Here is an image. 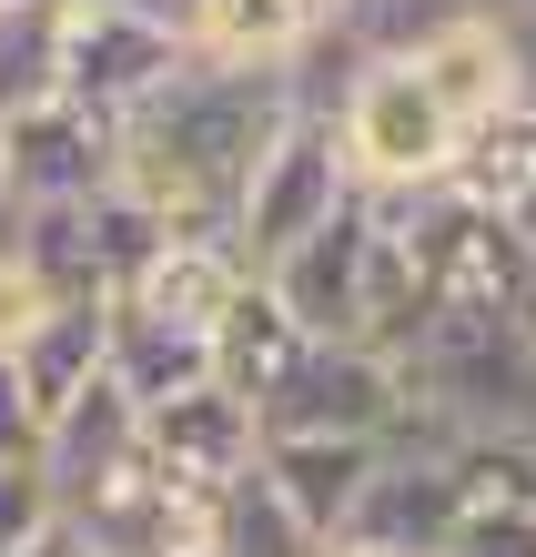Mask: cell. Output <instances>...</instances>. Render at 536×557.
<instances>
[{
	"label": "cell",
	"instance_id": "cell-1",
	"mask_svg": "<svg viewBox=\"0 0 536 557\" xmlns=\"http://www.w3.org/2000/svg\"><path fill=\"white\" fill-rule=\"evenodd\" d=\"M294 112V72H183L112 133V193L142 203L173 244H223L233 193Z\"/></svg>",
	"mask_w": 536,
	"mask_h": 557
},
{
	"label": "cell",
	"instance_id": "cell-2",
	"mask_svg": "<svg viewBox=\"0 0 536 557\" xmlns=\"http://www.w3.org/2000/svg\"><path fill=\"white\" fill-rule=\"evenodd\" d=\"M334 152H345V183L364 193V203H395V193H435V183H456V122L435 112V91L415 82V61L406 51H375V61H354L345 82H334Z\"/></svg>",
	"mask_w": 536,
	"mask_h": 557
},
{
	"label": "cell",
	"instance_id": "cell-3",
	"mask_svg": "<svg viewBox=\"0 0 536 557\" xmlns=\"http://www.w3.org/2000/svg\"><path fill=\"white\" fill-rule=\"evenodd\" d=\"M192 72L183 41H173V21H152V11H122V0H72V11L51 21V102H72L91 122H122L162 102Z\"/></svg>",
	"mask_w": 536,
	"mask_h": 557
},
{
	"label": "cell",
	"instance_id": "cell-4",
	"mask_svg": "<svg viewBox=\"0 0 536 557\" xmlns=\"http://www.w3.org/2000/svg\"><path fill=\"white\" fill-rule=\"evenodd\" d=\"M354 203V183H345V152H334V122L324 112H294L274 143H263V162L244 173V193H233V264L263 274L274 253H294L314 234V223H334Z\"/></svg>",
	"mask_w": 536,
	"mask_h": 557
},
{
	"label": "cell",
	"instance_id": "cell-5",
	"mask_svg": "<svg viewBox=\"0 0 536 557\" xmlns=\"http://www.w3.org/2000/svg\"><path fill=\"white\" fill-rule=\"evenodd\" d=\"M375 253H385V234H375V203H354L334 213V223H314L294 253H274L253 284L284 305V324L304 345H364V324H375Z\"/></svg>",
	"mask_w": 536,
	"mask_h": 557
},
{
	"label": "cell",
	"instance_id": "cell-6",
	"mask_svg": "<svg viewBox=\"0 0 536 557\" xmlns=\"http://www.w3.org/2000/svg\"><path fill=\"white\" fill-rule=\"evenodd\" d=\"M406 425V366H385L375 345H304L284 366V385L253 406V446L263 436H364L395 446Z\"/></svg>",
	"mask_w": 536,
	"mask_h": 557
},
{
	"label": "cell",
	"instance_id": "cell-7",
	"mask_svg": "<svg viewBox=\"0 0 536 557\" xmlns=\"http://www.w3.org/2000/svg\"><path fill=\"white\" fill-rule=\"evenodd\" d=\"M30 467H41V486H51V507H61V517L91 507L102 486L142 476V406H132L112 375H91L82 396H61V406L41 416V436H30Z\"/></svg>",
	"mask_w": 536,
	"mask_h": 557
},
{
	"label": "cell",
	"instance_id": "cell-8",
	"mask_svg": "<svg viewBox=\"0 0 536 557\" xmlns=\"http://www.w3.org/2000/svg\"><path fill=\"white\" fill-rule=\"evenodd\" d=\"M0 193L21 213L112 193V122H91L72 102H30L21 122H0Z\"/></svg>",
	"mask_w": 536,
	"mask_h": 557
},
{
	"label": "cell",
	"instance_id": "cell-9",
	"mask_svg": "<svg viewBox=\"0 0 536 557\" xmlns=\"http://www.w3.org/2000/svg\"><path fill=\"white\" fill-rule=\"evenodd\" d=\"M253 467V416L233 406V396H173V406H152L142 416V476L162 486V497H192V507H213L233 476Z\"/></svg>",
	"mask_w": 536,
	"mask_h": 557
},
{
	"label": "cell",
	"instance_id": "cell-10",
	"mask_svg": "<svg viewBox=\"0 0 536 557\" xmlns=\"http://www.w3.org/2000/svg\"><path fill=\"white\" fill-rule=\"evenodd\" d=\"M406 61H415V82L435 91V112L456 122V143H476V133H496V122L516 112V72H507L496 21H446V30H425Z\"/></svg>",
	"mask_w": 536,
	"mask_h": 557
},
{
	"label": "cell",
	"instance_id": "cell-11",
	"mask_svg": "<svg viewBox=\"0 0 536 557\" xmlns=\"http://www.w3.org/2000/svg\"><path fill=\"white\" fill-rule=\"evenodd\" d=\"M253 467H263V486H274V497L334 547V537H345V517H354V497H364V476L385 467V446H364V436H263Z\"/></svg>",
	"mask_w": 536,
	"mask_h": 557
},
{
	"label": "cell",
	"instance_id": "cell-12",
	"mask_svg": "<svg viewBox=\"0 0 536 557\" xmlns=\"http://www.w3.org/2000/svg\"><path fill=\"white\" fill-rule=\"evenodd\" d=\"M173 41H183L192 72H294L304 21H294L284 0H183Z\"/></svg>",
	"mask_w": 536,
	"mask_h": 557
},
{
	"label": "cell",
	"instance_id": "cell-13",
	"mask_svg": "<svg viewBox=\"0 0 536 557\" xmlns=\"http://www.w3.org/2000/svg\"><path fill=\"white\" fill-rule=\"evenodd\" d=\"M253 274L233 264V244H162L142 274H132L122 294V314H142V324H173V335H213L223 305L244 294Z\"/></svg>",
	"mask_w": 536,
	"mask_h": 557
},
{
	"label": "cell",
	"instance_id": "cell-14",
	"mask_svg": "<svg viewBox=\"0 0 536 557\" xmlns=\"http://www.w3.org/2000/svg\"><path fill=\"white\" fill-rule=\"evenodd\" d=\"M203 345H213V396H233L244 416L274 396V385H284V366L304 355V335L284 324V305H274L263 284H244V294H233V305H223V324H213Z\"/></svg>",
	"mask_w": 536,
	"mask_h": 557
},
{
	"label": "cell",
	"instance_id": "cell-15",
	"mask_svg": "<svg viewBox=\"0 0 536 557\" xmlns=\"http://www.w3.org/2000/svg\"><path fill=\"white\" fill-rule=\"evenodd\" d=\"M102 375H112L122 396L152 416V406H173V396H203V385H213V345H203V335H173V324H142V314H122V305H112Z\"/></svg>",
	"mask_w": 536,
	"mask_h": 557
},
{
	"label": "cell",
	"instance_id": "cell-16",
	"mask_svg": "<svg viewBox=\"0 0 536 557\" xmlns=\"http://www.w3.org/2000/svg\"><path fill=\"white\" fill-rule=\"evenodd\" d=\"M102 335H112V305H51V314L11 345V375H21L30 416H51L61 396H82V385L102 375Z\"/></svg>",
	"mask_w": 536,
	"mask_h": 557
},
{
	"label": "cell",
	"instance_id": "cell-17",
	"mask_svg": "<svg viewBox=\"0 0 536 557\" xmlns=\"http://www.w3.org/2000/svg\"><path fill=\"white\" fill-rule=\"evenodd\" d=\"M203 517H213L203 557H334V547L304 528V517H294V507L274 497V486H263V467H244V476H233Z\"/></svg>",
	"mask_w": 536,
	"mask_h": 557
},
{
	"label": "cell",
	"instance_id": "cell-18",
	"mask_svg": "<svg viewBox=\"0 0 536 557\" xmlns=\"http://www.w3.org/2000/svg\"><path fill=\"white\" fill-rule=\"evenodd\" d=\"M51 486H41V467H0V557H21L30 537L51 528Z\"/></svg>",
	"mask_w": 536,
	"mask_h": 557
},
{
	"label": "cell",
	"instance_id": "cell-19",
	"mask_svg": "<svg viewBox=\"0 0 536 557\" xmlns=\"http://www.w3.org/2000/svg\"><path fill=\"white\" fill-rule=\"evenodd\" d=\"M30 436H41V416H30L21 375H11V355H0V467H30Z\"/></svg>",
	"mask_w": 536,
	"mask_h": 557
},
{
	"label": "cell",
	"instance_id": "cell-20",
	"mask_svg": "<svg viewBox=\"0 0 536 557\" xmlns=\"http://www.w3.org/2000/svg\"><path fill=\"white\" fill-rule=\"evenodd\" d=\"M496 41H507V72H516V112L536 122V0H526V11H507V21H496Z\"/></svg>",
	"mask_w": 536,
	"mask_h": 557
},
{
	"label": "cell",
	"instance_id": "cell-21",
	"mask_svg": "<svg viewBox=\"0 0 536 557\" xmlns=\"http://www.w3.org/2000/svg\"><path fill=\"white\" fill-rule=\"evenodd\" d=\"M21 557H91V537L72 528V517H51V528H41V537H30Z\"/></svg>",
	"mask_w": 536,
	"mask_h": 557
},
{
	"label": "cell",
	"instance_id": "cell-22",
	"mask_svg": "<svg viewBox=\"0 0 536 557\" xmlns=\"http://www.w3.org/2000/svg\"><path fill=\"white\" fill-rule=\"evenodd\" d=\"M284 11L304 21V41H324V30H345V11H354V0H284Z\"/></svg>",
	"mask_w": 536,
	"mask_h": 557
}]
</instances>
